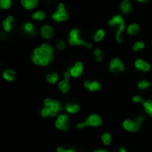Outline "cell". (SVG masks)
<instances>
[{"mask_svg": "<svg viewBox=\"0 0 152 152\" xmlns=\"http://www.w3.org/2000/svg\"><path fill=\"white\" fill-rule=\"evenodd\" d=\"M33 1L35 2V4H37V2H38V0H33Z\"/></svg>", "mask_w": 152, "mask_h": 152, "instance_id": "obj_48", "label": "cell"}, {"mask_svg": "<svg viewBox=\"0 0 152 152\" xmlns=\"http://www.w3.org/2000/svg\"><path fill=\"white\" fill-rule=\"evenodd\" d=\"M43 58H45V59H47L49 62H50V60H53V53H44Z\"/></svg>", "mask_w": 152, "mask_h": 152, "instance_id": "obj_33", "label": "cell"}, {"mask_svg": "<svg viewBox=\"0 0 152 152\" xmlns=\"http://www.w3.org/2000/svg\"><path fill=\"white\" fill-rule=\"evenodd\" d=\"M11 22H9L7 20H6V21H4V22H3V26L4 28V29L6 30V31H9V30L11 29V24H10Z\"/></svg>", "mask_w": 152, "mask_h": 152, "instance_id": "obj_31", "label": "cell"}, {"mask_svg": "<svg viewBox=\"0 0 152 152\" xmlns=\"http://www.w3.org/2000/svg\"><path fill=\"white\" fill-rule=\"evenodd\" d=\"M57 47L59 50H63L65 48V42L64 41H60L59 43L57 44Z\"/></svg>", "mask_w": 152, "mask_h": 152, "instance_id": "obj_36", "label": "cell"}, {"mask_svg": "<svg viewBox=\"0 0 152 152\" xmlns=\"http://www.w3.org/2000/svg\"><path fill=\"white\" fill-rule=\"evenodd\" d=\"M56 113H57V111H55V110H53V109H49V116H54L56 115Z\"/></svg>", "mask_w": 152, "mask_h": 152, "instance_id": "obj_41", "label": "cell"}, {"mask_svg": "<svg viewBox=\"0 0 152 152\" xmlns=\"http://www.w3.org/2000/svg\"><path fill=\"white\" fill-rule=\"evenodd\" d=\"M0 1H1V0H0Z\"/></svg>", "mask_w": 152, "mask_h": 152, "instance_id": "obj_50", "label": "cell"}, {"mask_svg": "<svg viewBox=\"0 0 152 152\" xmlns=\"http://www.w3.org/2000/svg\"><path fill=\"white\" fill-rule=\"evenodd\" d=\"M57 151L58 152H64L65 150H64V149H63V148H60H60L57 149Z\"/></svg>", "mask_w": 152, "mask_h": 152, "instance_id": "obj_44", "label": "cell"}, {"mask_svg": "<svg viewBox=\"0 0 152 152\" xmlns=\"http://www.w3.org/2000/svg\"><path fill=\"white\" fill-rule=\"evenodd\" d=\"M32 17L35 20H43L44 18H45V13H43V12H37V13H34L33 15H32Z\"/></svg>", "mask_w": 152, "mask_h": 152, "instance_id": "obj_24", "label": "cell"}, {"mask_svg": "<svg viewBox=\"0 0 152 152\" xmlns=\"http://www.w3.org/2000/svg\"><path fill=\"white\" fill-rule=\"evenodd\" d=\"M0 6H1L2 8L7 9L11 6V1L10 0H1L0 1Z\"/></svg>", "mask_w": 152, "mask_h": 152, "instance_id": "obj_25", "label": "cell"}, {"mask_svg": "<svg viewBox=\"0 0 152 152\" xmlns=\"http://www.w3.org/2000/svg\"><path fill=\"white\" fill-rule=\"evenodd\" d=\"M66 109L68 112L69 113H76L79 110V106L77 104L75 105H71V104H68L66 105Z\"/></svg>", "mask_w": 152, "mask_h": 152, "instance_id": "obj_16", "label": "cell"}, {"mask_svg": "<svg viewBox=\"0 0 152 152\" xmlns=\"http://www.w3.org/2000/svg\"><path fill=\"white\" fill-rule=\"evenodd\" d=\"M139 31H140V26L136 24V23H133V24L129 25L127 28V33L129 35H132V36L136 35Z\"/></svg>", "mask_w": 152, "mask_h": 152, "instance_id": "obj_10", "label": "cell"}, {"mask_svg": "<svg viewBox=\"0 0 152 152\" xmlns=\"http://www.w3.org/2000/svg\"><path fill=\"white\" fill-rule=\"evenodd\" d=\"M142 104L145 108V110L149 116H152V100H147V102H142Z\"/></svg>", "mask_w": 152, "mask_h": 152, "instance_id": "obj_12", "label": "cell"}, {"mask_svg": "<svg viewBox=\"0 0 152 152\" xmlns=\"http://www.w3.org/2000/svg\"><path fill=\"white\" fill-rule=\"evenodd\" d=\"M149 85H150V83H149V81H146V80L141 81L139 84H138V87H139L140 89H145V88H148Z\"/></svg>", "mask_w": 152, "mask_h": 152, "instance_id": "obj_22", "label": "cell"}, {"mask_svg": "<svg viewBox=\"0 0 152 152\" xmlns=\"http://www.w3.org/2000/svg\"><path fill=\"white\" fill-rule=\"evenodd\" d=\"M33 62L37 65H40L41 62H42V59H41V58H39V57H37V56H34V57H33Z\"/></svg>", "mask_w": 152, "mask_h": 152, "instance_id": "obj_37", "label": "cell"}, {"mask_svg": "<svg viewBox=\"0 0 152 152\" xmlns=\"http://www.w3.org/2000/svg\"><path fill=\"white\" fill-rule=\"evenodd\" d=\"M42 115H43L44 116H46L49 115V109H44L43 110H42Z\"/></svg>", "mask_w": 152, "mask_h": 152, "instance_id": "obj_40", "label": "cell"}, {"mask_svg": "<svg viewBox=\"0 0 152 152\" xmlns=\"http://www.w3.org/2000/svg\"><path fill=\"white\" fill-rule=\"evenodd\" d=\"M102 124V119L99 116L97 115H92L88 118L87 120L84 123H80L78 125V128H83L84 126L86 125H92V126H99Z\"/></svg>", "mask_w": 152, "mask_h": 152, "instance_id": "obj_3", "label": "cell"}, {"mask_svg": "<svg viewBox=\"0 0 152 152\" xmlns=\"http://www.w3.org/2000/svg\"><path fill=\"white\" fill-rule=\"evenodd\" d=\"M95 55V58H96L97 62H100V60H102V51L100 50V49H95L94 52H93Z\"/></svg>", "mask_w": 152, "mask_h": 152, "instance_id": "obj_23", "label": "cell"}, {"mask_svg": "<svg viewBox=\"0 0 152 152\" xmlns=\"http://www.w3.org/2000/svg\"><path fill=\"white\" fill-rule=\"evenodd\" d=\"M94 152H108V150H96Z\"/></svg>", "mask_w": 152, "mask_h": 152, "instance_id": "obj_47", "label": "cell"}, {"mask_svg": "<svg viewBox=\"0 0 152 152\" xmlns=\"http://www.w3.org/2000/svg\"><path fill=\"white\" fill-rule=\"evenodd\" d=\"M144 60H137L136 62H135L134 63V65H135V68L138 69H142V67H143V64H144Z\"/></svg>", "mask_w": 152, "mask_h": 152, "instance_id": "obj_26", "label": "cell"}, {"mask_svg": "<svg viewBox=\"0 0 152 152\" xmlns=\"http://www.w3.org/2000/svg\"><path fill=\"white\" fill-rule=\"evenodd\" d=\"M41 49H42V50H43L45 53H52V52H53V48L51 47V46L49 45H46V44H45V45H42Z\"/></svg>", "mask_w": 152, "mask_h": 152, "instance_id": "obj_28", "label": "cell"}, {"mask_svg": "<svg viewBox=\"0 0 152 152\" xmlns=\"http://www.w3.org/2000/svg\"><path fill=\"white\" fill-rule=\"evenodd\" d=\"M55 125L57 128L59 129H62V130H67L68 129V125L66 123H63V122H60V121L57 120L55 123Z\"/></svg>", "mask_w": 152, "mask_h": 152, "instance_id": "obj_21", "label": "cell"}, {"mask_svg": "<svg viewBox=\"0 0 152 152\" xmlns=\"http://www.w3.org/2000/svg\"><path fill=\"white\" fill-rule=\"evenodd\" d=\"M69 90V84L65 85L64 87H63L62 89V93H66Z\"/></svg>", "mask_w": 152, "mask_h": 152, "instance_id": "obj_39", "label": "cell"}, {"mask_svg": "<svg viewBox=\"0 0 152 152\" xmlns=\"http://www.w3.org/2000/svg\"><path fill=\"white\" fill-rule=\"evenodd\" d=\"M64 152H69V151H68V150H67V151H66V150H65V151H64Z\"/></svg>", "mask_w": 152, "mask_h": 152, "instance_id": "obj_49", "label": "cell"}, {"mask_svg": "<svg viewBox=\"0 0 152 152\" xmlns=\"http://www.w3.org/2000/svg\"><path fill=\"white\" fill-rule=\"evenodd\" d=\"M15 72L13 70H6L4 72V78L8 81H13Z\"/></svg>", "mask_w": 152, "mask_h": 152, "instance_id": "obj_15", "label": "cell"}, {"mask_svg": "<svg viewBox=\"0 0 152 152\" xmlns=\"http://www.w3.org/2000/svg\"><path fill=\"white\" fill-rule=\"evenodd\" d=\"M124 127L125 129L127 131H131V132H134V122L132 120H125L124 122Z\"/></svg>", "mask_w": 152, "mask_h": 152, "instance_id": "obj_14", "label": "cell"}, {"mask_svg": "<svg viewBox=\"0 0 152 152\" xmlns=\"http://www.w3.org/2000/svg\"><path fill=\"white\" fill-rule=\"evenodd\" d=\"M22 4L27 9H32L37 6L33 0H22Z\"/></svg>", "mask_w": 152, "mask_h": 152, "instance_id": "obj_13", "label": "cell"}, {"mask_svg": "<svg viewBox=\"0 0 152 152\" xmlns=\"http://www.w3.org/2000/svg\"><path fill=\"white\" fill-rule=\"evenodd\" d=\"M136 1L140 2V3H145V2H147V0H136Z\"/></svg>", "mask_w": 152, "mask_h": 152, "instance_id": "obj_46", "label": "cell"}, {"mask_svg": "<svg viewBox=\"0 0 152 152\" xmlns=\"http://www.w3.org/2000/svg\"><path fill=\"white\" fill-rule=\"evenodd\" d=\"M58 78H59V77H58L57 74H51V75H49V76L46 77V79H47V81L50 82V83L54 84L57 82Z\"/></svg>", "mask_w": 152, "mask_h": 152, "instance_id": "obj_19", "label": "cell"}, {"mask_svg": "<svg viewBox=\"0 0 152 152\" xmlns=\"http://www.w3.org/2000/svg\"><path fill=\"white\" fill-rule=\"evenodd\" d=\"M150 69V65L149 64L148 62H144L143 67H142V71H149Z\"/></svg>", "mask_w": 152, "mask_h": 152, "instance_id": "obj_35", "label": "cell"}, {"mask_svg": "<svg viewBox=\"0 0 152 152\" xmlns=\"http://www.w3.org/2000/svg\"><path fill=\"white\" fill-rule=\"evenodd\" d=\"M145 47V44L143 42H136V43H134V45H133V49H134V51H140L141 50V49H143Z\"/></svg>", "mask_w": 152, "mask_h": 152, "instance_id": "obj_20", "label": "cell"}, {"mask_svg": "<svg viewBox=\"0 0 152 152\" xmlns=\"http://www.w3.org/2000/svg\"><path fill=\"white\" fill-rule=\"evenodd\" d=\"M109 26H118V29H116V39L118 43H121V34L125 29V21L124 18L121 15H116L113 18L110 19L109 22Z\"/></svg>", "mask_w": 152, "mask_h": 152, "instance_id": "obj_1", "label": "cell"}, {"mask_svg": "<svg viewBox=\"0 0 152 152\" xmlns=\"http://www.w3.org/2000/svg\"><path fill=\"white\" fill-rule=\"evenodd\" d=\"M58 120L60 121V122H63V123H67L68 116L67 115H60V116H58Z\"/></svg>", "mask_w": 152, "mask_h": 152, "instance_id": "obj_32", "label": "cell"}, {"mask_svg": "<svg viewBox=\"0 0 152 152\" xmlns=\"http://www.w3.org/2000/svg\"><path fill=\"white\" fill-rule=\"evenodd\" d=\"M53 20L57 21V22H63V21H66L69 16H68L66 10H65L64 4H60L59 6H58V11L56 12L55 13H53Z\"/></svg>", "mask_w": 152, "mask_h": 152, "instance_id": "obj_4", "label": "cell"}, {"mask_svg": "<svg viewBox=\"0 0 152 152\" xmlns=\"http://www.w3.org/2000/svg\"><path fill=\"white\" fill-rule=\"evenodd\" d=\"M105 37V31L103 29H99L98 31L95 33L94 37H93V39H94L95 42H100V40L104 38Z\"/></svg>", "mask_w": 152, "mask_h": 152, "instance_id": "obj_11", "label": "cell"}, {"mask_svg": "<svg viewBox=\"0 0 152 152\" xmlns=\"http://www.w3.org/2000/svg\"><path fill=\"white\" fill-rule=\"evenodd\" d=\"M60 106L59 102H53V105H52V109H53V110H55V111L58 112V111L60 110Z\"/></svg>", "mask_w": 152, "mask_h": 152, "instance_id": "obj_30", "label": "cell"}, {"mask_svg": "<svg viewBox=\"0 0 152 152\" xmlns=\"http://www.w3.org/2000/svg\"><path fill=\"white\" fill-rule=\"evenodd\" d=\"M6 20H7L9 22H13V18L12 17V16H9V17H8L7 19H6Z\"/></svg>", "mask_w": 152, "mask_h": 152, "instance_id": "obj_43", "label": "cell"}, {"mask_svg": "<svg viewBox=\"0 0 152 152\" xmlns=\"http://www.w3.org/2000/svg\"><path fill=\"white\" fill-rule=\"evenodd\" d=\"M85 86L86 88H88L90 91H98L100 89V85L98 82H93V83H91L89 81H85Z\"/></svg>", "mask_w": 152, "mask_h": 152, "instance_id": "obj_8", "label": "cell"}, {"mask_svg": "<svg viewBox=\"0 0 152 152\" xmlns=\"http://www.w3.org/2000/svg\"><path fill=\"white\" fill-rule=\"evenodd\" d=\"M48 63H49V60L47 59H45V58H42V62H41L42 65L45 66V65H47Z\"/></svg>", "mask_w": 152, "mask_h": 152, "instance_id": "obj_42", "label": "cell"}, {"mask_svg": "<svg viewBox=\"0 0 152 152\" xmlns=\"http://www.w3.org/2000/svg\"><path fill=\"white\" fill-rule=\"evenodd\" d=\"M41 33H42V36L44 37H45V38H50L53 34V30L50 26H44L42 28Z\"/></svg>", "mask_w": 152, "mask_h": 152, "instance_id": "obj_9", "label": "cell"}, {"mask_svg": "<svg viewBox=\"0 0 152 152\" xmlns=\"http://www.w3.org/2000/svg\"><path fill=\"white\" fill-rule=\"evenodd\" d=\"M125 69L124 64L122 63L120 60L116 58L111 60L110 65H109V70L112 72H116V71H123Z\"/></svg>", "mask_w": 152, "mask_h": 152, "instance_id": "obj_5", "label": "cell"}, {"mask_svg": "<svg viewBox=\"0 0 152 152\" xmlns=\"http://www.w3.org/2000/svg\"><path fill=\"white\" fill-rule=\"evenodd\" d=\"M69 42L71 45H85V47H87L88 49H91L93 47L92 44L87 43V42H85L84 40H82L81 38H79V30L78 29H73L70 31L69 33Z\"/></svg>", "mask_w": 152, "mask_h": 152, "instance_id": "obj_2", "label": "cell"}, {"mask_svg": "<svg viewBox=\"0 0 152 152\" xmlns=\"http://www.w3.org/2000/svg\"><path fill=\"white\" fill-rule=\"evenodd\" d=\"M119 152H126V150L124 148H120L119 149Z\"/></svg>", "mask_w": 152, "mask_h": 152, "instance_id": "obj_45", "label": "cell"}, {"mask_svg": "<svg viewBox=\"0 0 152 152\" xmlns=\"http://www.w3.org/2000/svg\"><path fill=\"white\" fill-rule=\"evenodd\" d=\"M120 9H121V12L125 13V14L129 13L131 9H132V6H131L129 0H124V1H122V3L120 4Z\"/></svg>", "mask_w": 152, "mask_h": 152, "instance_id": "obj_7", "label": "cell"}, {"mask_svg": "<svg viewBox=\"0 0 152 152\" xmlns=\"http://www.w3.org/2000/svg\"><path fill=\"white\" fill-rule=\"evenodd\" d=\"M102 139L105 145H109L111 141V135L109 134V133H106V134H104L102 136Z\"/></svg>", "mask_w": 152, "mask_h": 152, "instance_id": "obj_17", "label": "cell"}, {"mask_svg": "<svg viewBox=\"0 0 152 152\" xmlns=\"http://www.w3.org/2000/svg\"><path fill=\"white\" fill-rule=\"evenodd\" d=\"M133 100H134V102H143L142 99H141V97L139 96V95H137V96L133 98Z\"/></svg>", "mask_w": 152, "mask_h": 152, "instance_id": "obj_38", "label": "cell"}, {"mask_svg": "<svg viewBox=\"0 0 152 152\" xmlns=\"http://www.w3.org/2000/svg\"><path fill=\"white\" fill-rule=\"evenodd\" d=\"M44 53H45V52L41 48H37L35 50V56H37V57L41 58V59L44 57Z\"/></svg>", "mask_w": 152, "mask_h": 152, "instance_id": "obj_27", "label": "cell"}, {"mask_svg": "<svg viewBox=\"0 0 152 152\" xmlns=\"http://www.w3.org/2000/svg\"><path fill=\"white\" fill-rule=\"evenodd\" d=\"M23 29H24L25 31L30 33V35H34L35 34L34 29H33V25H32L31 23H26V24L23 26Z\"/></svg>", "mask_w": 152, "mask_h": 152, "instance_id": "obj_18", "label": "cell"}, {"mask_svg": "<svg viewBox=\"0 0 152 152\" xmlns=\"http://www.w3.org/2000/svg\"><path fill=\"white\" fill-rule=\"evenodd\" d=\"M53 100L50 99H46L45 100V109H52V105H53Z\"/></svg>", "mask_w": 152, "mask_h": 152, "instance_id": "obj_29", "label": "cell"}, {"mask_svg": "<svg viewBox=\"0 0 152 152\" xmlns=\"http://www.w3.org/2000/svg\"><path fill=\"white\" fill-rule=\"evenodd\" d=\"M82 72H83V63L80 62H77L76 65L69 69V73H70L71 76L74 77V78L80 76Z\"/></svg>", "mask_w": 152, "mask_h": 152, "instance_id": "obj_6", "label": "cell"}, {"mask_svg": "<svg viewBox=\"0 0 152 152\" xmlns=\"http://www.w3.org/2000/svg\"><path fill=\"white\" fill-rule=\"evenodd\" d=\"M68 82H69V79H68V78H65L64 80L60 82V83L59 84V88H60V89H62L65 85H68Z\"/></svg>", "mask_w": 152, "mask_h": 152, "instance_id": "obj_34", "label": "cell"}]
</instances>
